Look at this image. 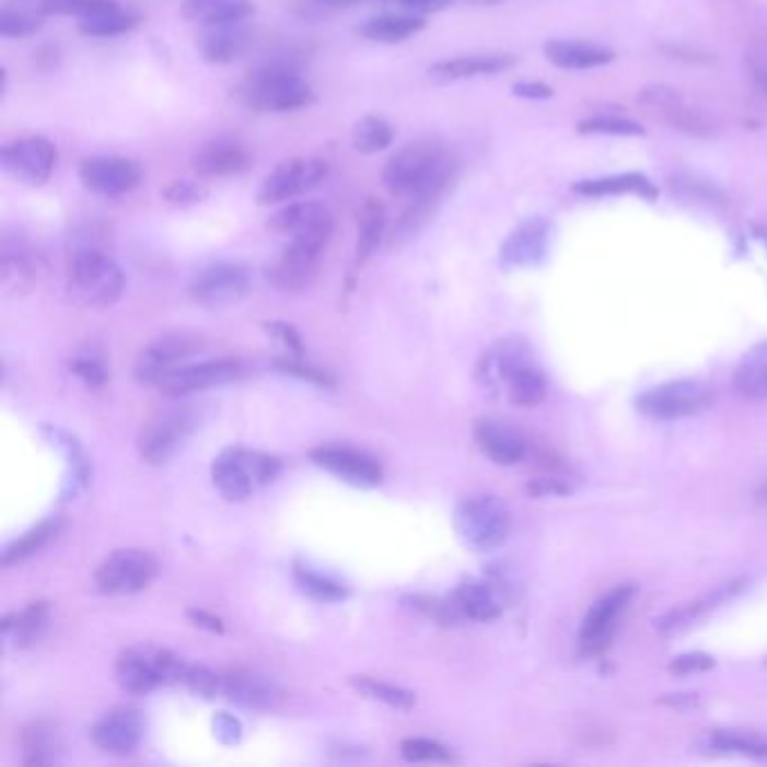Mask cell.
Instances as JSON below:
<instances>
[{"instance_id":"obj_51","label":"cell","mask_w":767,"mask_h":767,"mask_svg":"<svg viewBox=\"0 0 767 767\" xmlns=\"http://www.w3.org/2000/svg\"><path fill=\"white\" fill-rule=\"evenodd\" d=\"M277 368L281 372H287V374H293V376H300L304 381H311L315 385H325V387L334 385V381L325 372H317L313 368H304L302 362H295V360H277Z\"/></svg>"},{"instance_id":"obj_12","label":"cell","mask_w":767,"mask_h":767,"mask_svg":"<svg viewBox=\"0 0 767 767\" xmlns=\"http://www.w3.org/2000/svg\"><path fill=\"white\" fill-rule=\"evenodd\" d=\"M79 181L93 194L125 196L142 183V167L125 155H95L79 167Z\"/></svg>"},{"instance_id":"obj_55","label":"cell","mask_w":767,"mask_h":767,"mask_svg":"<svg viewBox=\"0 0 767 767\" xmlns=\"http://www.w3.org/2000/svg\"><path fill=\"white\" fill-rule=\"evenodd\" d=\"M513 95L524 97V100H549L554 93L549 86L538 84V82H520L513 86Z\"/></svg>"},{"instance_id":"obj_60","label":"cell","mask_w":767,"mask_h":767,"mask_svg":"<svg viewBox=\"0 0 767 767\" xmlns=\"http://www.w3.org/2000/svg\"><path fill=\"white\" fill-rule=\"evenodd\" d=\"M749 63H752V72H754V79L758 82V86L763 91H767V55L752 57Z\"/></svg>"},{"instance_id":"obj_7","label":"cell","mask_w":767,"mask_h":767,"mask_svg":"<svg viewBox=\"0 0 767 767\" xmlns=\"http://www.w3.org/2000/svg\"><path fill=\"white\" fill-rule=\"evenodd\" d=\"M196 428V412L189 406L167 408L155 412L138 437V449L142 460L153 466L167 464L187 441Z\"/></svg>"},{"instance_id":"obj_37","label":"cell","mask_w":767,"mask_h":767,"mask_svg":"<svg viewBox=\"0 0 767 767\" xmlns=\"http://www.w3.org/2000/svg\"><path fill=\"white\" fill-rule=\"evenodd\" d=\"M574 191L583 196H619V194H639L643 198L658 196V189L643 174H624V176L583 181L574 185Z\"/></svg>"},{"instance_id":"obj_18","label":"cell","mask_w":767,"mask_h":767,"mask_svg":"<svg viewBox=\"0 0 767 767\" xmlns=\"http://www.w3.org/2000/svg\"><path fill=\"white\" fill-rule=\"evenodd\" d=\"M239 376H241L239 362L208 360V362H198V365H181L172 370L167 376L160 379L155 387L167 396H185L191 392L225 385Z\"/></svg>"},{"instance_id":"obj_14","label":"cell","mask_w":767,"mask_h":767,"mask_svg":"<svg viewBox=\"0 0 767 767\" xmlns=\"http://www.w3.org/2000/svg\"><path fill=\"white\" fill-rule=\"evenodd\" d=\"M632 596V588L630 585H617L615 590H611L605 596H601L588 613V617L583 619L581 626V649L588 655H599L605 649H608L615 632H617V624L619 617L624 615L626 605Z\"/></svg>"},{"instance_id":"obj_44","label":"cell","mask_w":767,"mask_h":767,"mask_svg":"<svg viewBox=\"0 0 767 767\" xmlns=\"http://www.w3.org/2000/svg\"><path fill=\"white\" fill-rule=\"evenodd\" d=\"M117 0H46L42 5L48 16H72V19H91L111 10H117Z\"/></svg>"},{"instance_id":"obj_47","label":"cell","mask_w":767,"mask_h":767,"mask_svg":"<svg viewBox=\"0 0 767 767\" xmlns=\"http://www.w3.org/2000/svg\"><path fill=\"white\" fill-rule=\"evenodd\" d=\"M208 194H210L208 187L204 183H196V181H174L163 189L165 204L172 208H181V210L204 204Z\"/></svg>"},{"instance_id":"obj_42","label":"cell","mask_w":767,"mask_h":767,"mask_svg":"<svg viewBox=\"0 0 767 767\" xmlns=\"http://www.w3.org/2000/svg\"><path fill=\"white\" fill-rule=\"evenodd\" d=\"M44 30V12L5 5L0 10V36L3 38H27Z\"/></svg>"},{"instance_id":"obj_2","label":"cell","mask_w":767,"mask_h":767,"mask_svg":"<svg viewBox=\"0 0 767 767\" xmlns=\"http://www.w3.org/2000/svg\"><path fill=\"white\" fill-rule=\"evenodd\" d=\"M241 97L257 113H293L313 104L315 93L293 57L262 61L246 79Z\"/></svg>"},{"instance_id":"obj_39","label":"cell","mask_w":767,"mask_h":767,"mask_svg":"<svg viewBox=\"0 0 767 767\" xmlns=\"http://www.w3.org/2000/svg\"><path fill=\"white\" fill-rule=\"evenodd\" d=\"M353 149L362 155H374L385 151L394 142V127L385 117L365 115L360 117L351 131Z\"/></svg>"},{"instance_id":"obj_22","label":"cell","mask_w":767,"mask_h":767,"mask_svg":"<svg viewBox=\"0 0 767 767\" xmlns=\"http://www.w3.org/2000/svg\"><path fill=\"white\" fill-rule=\"evenodd\" d=\"M198 342L187 336H165L155 340L151 347H147L136 365V376L142 383L158 385L160 379L167 376L172 370H176L181 362L189 356H194Z\"/></svg>"},{"instance_id":"obj_28","label":"cell","mask_w":767,"mask_h":767,"mask_svg":"<svg viewBox=\"0 0 767 767\" xmlns=\"http://www.w3.org/2000/svg\"><path fill=\"white\" fill-rule=\"evenodd\" d=\"M0 272H3L5 291L23 293L36 279V259L32 248L19 236L3 239V255H0Z\"/></svg>"},{"instance_id":"obj_45","label":"cell","mask_w":767,"mask_h":767,"mask_svg":"<svg viewBox=\"0 0 767 767\" xmlns=\"http://www.w3.org/2000/svg\"><path fill=\"white\" fill-rule=\"evenodd\" d=\"M295 581H298L300 590L315 601H342L349 594V590L342 583L334 581L332 577L317 574L309 568H302V565H298L295 568Z\"/></svg>"},{"instance_id":"obj_52","label":"cell","mask_w":767,"mask_h":767,"mask_svg":"<svg viewBox=\"0 0 767 767\" xmlns=\"http://www.w3.org/2000/svg\"><path fill=\"white\" fill-rule=\"evenodd\" d=\"M716 745L720 749H736L741 754H749V756H767V745H760L756 741H749V739H743V736H727V734H720L716 736Z\"/></svg>"},{"instance_id":"obj_36","label":"cell","mask_w":767,"mask_h":767,"mask_svg":"<svg viewBox=\"0 0 767 767\" xmlns=\"http://www.w3.org/2000/svg\"><path fill=\"white\" fill-rule=\"evenodd\" d=\"M455 605L462 617L473 621H493L500 617V601L484 583H464L455 592Z\"/></svg>"},{"instance_id":"obj_54","label":"cell","mask_w":767,"mask_h":767,"mask_svg":"<svg viewBox=\"0 0 767 767\" xmlns=\"http://www.w3.org/2000/svg\"><path fill=\"white\" fill-rule=\"evenodd\" d=\"M396 3L415 14H432L451 8L455 0H396Z\"/></svg>"},{"instance_id":"obj_43","label":"cell","mask_w":767,"mask_h":767,"mask_svg":"<svg viewBox=\"0 0 767 767\" xmlns=\"http://www.w3.org/2000/svg\"><path fill=\"white\" fill-rule=\"evenodd\" d=\"M59 530V520H44L42 524H36L32 532H27L23 538L14 541L12 545H8V549L3 551V565H14L19 560H25L27 556H32L34 551L42 549Z\"/></svg>"},{"instance_id":"obj_26","label":"cell","mask_w":767,"mask_h":767,"mask_svg":"<svg viewBox=\"0 0 767 767\" xmlns=\"http://www.w3.org/2000/svg\"><path fill=\"white\" fill-rule=\"evenodd\" d=\"M515 66L513 55H468L457 59L437 61L428 68V74L437 82H462L481 74H498Z\"/></svg>"},{"instance_id":"obj_30","label":"cell","mask_w":767,"mask_h":767,"mask_svg":"<svg viewBox=\"0 0 767 767\" xmlns=\"http://www.w3.org/2000/svg\"><path fill=\"white\" fill-rule=\"evenodd\" d=\"M639 102L643 106H649L653 108L655 113H662L669 123L677 129H684V131H702L707 129V125L702 123V119L684 106L682 97L677 91L669 89V86H649V89H643L639 93Z\"/></svg>"},{"instance_id":"obj_41","label":"cell","mask_w":767,"mask_h":767,"mask_svg":"<svg viewBox=\"0 0 767 767\" xmlns=\"http://www.w3.org/2000/svg\"><path fill=\"white\" fill-rule=\"evenodd\" d=\"M351 684H353V689L360 692L362 696H368V698L379 700V702H385L387 707H394V709L408 711L417 702L412 692L400 689V686H394V684H387V682H381V679H372L368 675L351 677Z\"/></svg>"},{"instance_id":"obj_6","label":"cell","mask_w":767,"mask_h":767,"mask_svg":"<svg viewBox=\"0 0 767 767\" xmlns=\"http://www.w3.org/2000/svg\"><path fill=\"white\" fill-rule=\"evenodd\" d=\"M329 178V163L322 158H291L279 163L259 185L257 204L279 206L311 194Z\"/></svg>"},{"instance_id":"obj_9","label":"cell","mask_w":767,"mask_h":767,"mask_svg":"<svg viewBox=\"0 0 767 767\" xmlns=\"http://www.w3.org/2000/svg\"><path fill=\"white\" fill-rule=\"evenodd\" d=\"M327 246L329 244H325V241L315 239H291L287 251L268 266V284L281 293H300L309 289L317 277Z\"/></svg>"},{"instance_id":"obj_48","label":"cell","mask_w":767,"mask_h":767,"mask_svg":"<svg viewBox=\"0 0 767 767\" xmlns=\"http://www.w3.org/2000/svg\"><path fill=\"white\" fill-rule=\"evenodd\" d=\"M400 754L410 763H449L453 760L451 752L428 739H408L400 743Z\"/></svg>"},{"instance_id":"obj_58","label":"cell","mask_w":767,"mask_h":767,"mask_svg":"<svg viewBox=\"0 0 767 767\" xmlns=\"http://www.w3.org/2000/svg\"><path fill=\"white\" fill-rule=\"evenodd\" d=\"M189 617H191V621H194L196 626H200V628H208V630H212V632H223L221 619H217V617H212V615H208V613H204V611H189Z\"/></svg>"},{"instance_id":"obj_56","label":"cell","mask_w":767,"mask_h":767,"mask_svg":"<svg viewBox=\"0 0 767 767\" xmlns=\"http://www.w3.org/2000/svg\"><path fill=\"white\" fill-rule=\"evenodd\" d=\"M214 727H217V734H219V739H223V741H228V743H234V741H239V734H241V724L232 718V716H228V713H221V716H217V720H214Z\"/></svg>"},{"instance_id":"obj_32","label":"cell","mask_w":767,"mask_h":767,"mask_svg":"<svg viewBox=\"0 0 767 767\" xmlns=\"http://www.w3.org/2000/svg\"><path fill=\"white\" fill-rule=\"evenodd\" d=\"M21 743H23V756H25V765L30 767H42V765H53L59 760L61 749H63V741L61 734L57 730V724L53 722H32L30 727H25L21 734Z\"/></svg>"},{"instance_id":"obj_34","label":"cell","mask_w":767,"mask_h":767,"mask_svg":"<svg viewBox=\"0 0 767 767\" xmlns=\"http://www.w3.org/2000/svg\"><path fill=\"white\" fill-rule=\"evenodd\" d=\"M387 232V210L376 198H368L358 210V241H356V262L365 264Z\"/></svg>"},{"instance_id":"obj_23","label":"cell","mask_w":767,"mask_h":767,"mask_svg":"<svg viewBox=\"0 0 767 767\" xmlns=\"http://www.w3.org/2000/svg\"><path fill=\"white\" fill-rule=\"evenodd\" d=\"M253 44L251 30L244 23L206 27L198 36V53L208 63L228 66L244 57Z\"/></svg>"},{"instance_id":"obj_59","label":"cell","mask_w":767,"mask_h":767,"mask_svg":"<svg viewBox=\"0 0 767 767\" xmlns=\"http://www.w3.org/2000/svg\"><path fill=\"white\" fill-rule=\"evenodd\" d=\"M711 666V660L705 658V655H686V658H679L673 669L677 671H692V669H709Z\"/></svg>"},{"instance_id":"obj_4","label":"cell","mask_w":767,"mask_h":767,"mask_svg":"<svg viewBox=\"0 0 767 767\" xmlns=\"http://www.w3.org/2000/svg\"><path fill=\"white\" fill-rule=\"evenodd\" d=\"M72 293L91 306H111L125 293L127 279L108 255L86 248L77 251L68 264Z\"/></svg>"},{"instance_id":"obj_38","label":"cell","mask_w":767,"mask_h":767,"mask_svg":"<svg viewBox=\"0 0 767 767\" xmlns=\"http://www.w3.org/2000/svg\"><path fill=\"white\" fill-rule=\"evenodd\" d=\"M504 381L509 383V398L520 408L538 406L547 394L545 376L536 368L527 365V362L515 365Z\"/></svg>"},{"instance_id":"obj_15","label":"cell","mask_w":767,"mask_h":767,"mask_svg":"<svg viewBox=\"0 0 767 767\" xmlns=\"http://www.w3.org/2000/svg\"><path fill=\"white\" fill-rule=\"evenodd\" d=\"M253 167V155L244 142L234 138H214L200 144L191 155V170L198 178H232Z\"/></svg>"},{"instance_id":"obj_17","label":"cell","mask_w":767,"mask_h":767,"mask_svg":"<svg viewBox=\"0 0 767 767\" xmlns=\"http://www.w3.org/2000/svg\"><path fill=\"white\" fill-rule=\"evenodd\" d=\"M311 460L336 477L353 484V487L370 489L381 484L383 466L372 455L347 449V446H322L311 453Z\"/></svg>"},{"instance_id":"obj_5","label":"cell","mask_w":767,"mask_h":767,"mask_svg":"<svg viewBox=\"0 0 767 767\" xmlns=\"http://www.w3.org/2000/svg\"><path fill=\"white\" fill-rule=\"evenodd\" d=\"M455 527L468 547L489 551L507 541L511 515L498 498L477 496L460 504L455 513Z\"/></svg>"},{"instance_id":"obj_35","label":"cell","mask_w":767,"mask_h":767,"mask_svg":"<svg viewBox=\"0 0 767 767\" xmlns=\"http://www.w3.org/2000/svg\"><path fill=\"white\" fill-rule=\"evenodd\" d=\"M734 387L745 398H767V340L745 353L734 374Z\"/></svg>"},{"instance_id":"obj_3","label":"cell","mask_w":767,"mask_h":767,"mask_svg":"<svg viewBox=\"0 0 767 767\" xmlns=\"http://www.w3.org/2000/svg\"><path fill=\"white\" fill-rule=\"evenodd\" d=\"M279 470L281 462L277 457L246 449H228L214 460L212 479L225 500L239 502L264 489Z\"/></svg>"},{"instance_id":"obj_10","label":"cell","mask_w":767,"mask_h":767,"mask_svg":"<svg viewBox=\"0 0 767 767\" xmlns=\"http://www.w3.org/2000/svg\"><path fill=\"white\" fill-rule=\"evenodd\" d=\"M158 562L142 549H117L102 560L95 572V585L102 594H136L151 585Z\"/></svg>"},{"instance_id":"obj_29","label":"cell","mask_w":767,"mask_h":767,"mask_svg":"<svg viewBox=\"0 0 767 767\" xmlns=\"http://www.w3.org/2000/svg\"><path fill=\"white\" fill-rule=\"evenodd\" d=\"M545 57L562 70H590L611 63L615 53L585 42H560V38H556V42L545 46Z\"/></svg>"},{"instance_id":"obj_11","label":"cell","mask_w":767,"mask_h":767,"mask_svg":"<svg viewBox=\"0 0 767 767\" xmlns=\"http://www.w3.org/2000/svg\"><path fill=\"white\" fill-rule=\"evenodd\" d=\"M59 163V151L53 140L44 136H27L8 142L0 149V165L5 174L25 183L44 185L50 181Z\"/></svg>"},{"instance_id":"obj_21","label":"cell","mask_w":767,"mask_h":767,"mask_svg":"<svg viewBox=\"0 0 767 767\" xmlns=\"http://www.w3.org/2000/svg\"><path fill=\"white\" fill-rule=\"evenodd\" d=\"M140 739L142 718L136 709H113L93 727L95 745L115 756L133 754L140 745Z\"/></svg>"},{"instance_id":"obj_25","label":"cell","mask_w":767,"mask_h":767,"mask_svg":"<svg viewBox=\"0 0 767 767\" xmlns=\"http://www.w3.org/2000/svg\"><path fill=\"white\" fill-rule=\"evenodd\" d=\"M255 12L253 0H185L183 3V16L204 30L246 23Z\"/></svg>"},{"instance_id":"obj_33","label":"cell","mask_w":767,"mask_h":767,"mask_svg":"<svg viewBox=\"0 0 767 767\" xmlns=\"http://www.w3.org/2000/svg\"><path fill=\"white\" fill-rule=\"evenodd\" d=\"M426 27L423 16L419 14H381L370 19L365 25L360 27V34L374 44H403L408 38L417 36Z\"/></svg>"},{"instance_id":"obj_40","label":"cell","mask_w":767,"mask_h":767,"mask_svg":"<svg viewBox=\"0 0 767 767\" xmlns=\"http://www.w3.org/2000/svg\"><path fill=\"white\" fill-rule=\"evenodd\" d=\"M140 21H142L140 14H136L131 10L117 8V10H111V12H104V14L79 21L77 27H79V32L86 34V36L113 38V36H123V34L133 32L140 25Z\"/></svg>"},{"instance_id":"obj_62","label":"cell","mask_w":767,"mask_h":767,"mask_svg":"<svg viewBox=\"0 0 767 767\" xmlns=\"http://www.w3.org/2000/svg\"><path fill=\"white\" fill-rule=\"evenodd\" d=\"M19 3H25V0H19ZM46 3V0H38V8H42Z\"/></svg>"},{"instance_id":"obj_19","label":"cell","mask_w":767,"mask_h":767,"mask_svg":"<svg viewBox=\"0 0 767 767\" xmlns=\"http://www.w3.org/2000/svg\"><path fill=\"white\" fill-rule=\"evenodd\" d=\"M221 696L234 705L257 709V711L277 709L281 698H284V694H281V689L270 677L248 669H236V671L223 673Z\"/></svg>"},{"instance_id":"obj_46","label":"cell","mask_w":767,"mask_h":767,"mask_svg":"<svg viewBox=\"0 0 767 767\" xmlns=\"http://www.w3.org/2000/svg\"><path fill=\"white\" fill-rule=\"evenodd\" d=\"M579 133H592V136H643V129L637 123H630L626 117L617 115H596L590 119H583L579 125Z\"/></svg>"},{"instance_id":"obj_13","label":"cell","mask_w":767,"mask_h":767,"mask_svg":"<svg viewBox=\"0 0 767 767\" xmlns=\"http://www.w3.org/2000/svg\"><path fill=\"white\" fill-rule=\"evenodd\" d=\"M251 289V268L239 262H219L200 270L191 281L194 300L223 306L244 298Z\"/></svg>"},{"instance_id":"obj_57","label":"cell","mask_w":767,"mask_h":767,"mask_svg":"<svg viewBox=\"0 0 767 767\" xmlns=\"http://www.w3.org/2000/svg\"><path fill=\"white\" fill-rule=\"evenodd\" d=\"M362 3H370V0H311V5L319 12H340V10H351Z\"/></svg>"},{"instance_id":"obj_31","label":"cell","mask_w":767,"mask_h":767,"mask_svg":"<svg viewBox=\"0 0 767 767\" xmlns=\"http://www.w3.org/2000/svg\"><path fill=\"white\" fill-rule=\"evenodd\" d=\"M50 621V605L46 601L30 603L23 613L10 615L3 621L5 639L14 641L16 649H30V646L44 639Z\"/></svg>"},{"instance_id":"obj_50","label":"cell","mask_w":767,"mask_h":767,"mask_svg":"<svg viewBox=\"0 0 767 767\" xmlns=\"http://www.w3.org/2000/svg\"><path fill=\"white\" fill-rule=\"evenodd\" d=\"M72 372L79 379H82L86 385H91V387H102L106 383V379H108L106 365L95 356H79V358H74Z\"/></svg>"},{"instance_id":"obj_53","label":"cell","mask_w":767,"mask_h":767,"mask_svg":"<svg viewBox=\"0 0 767 767\" xmlns=\"http://www.w3.org/2000/svg\"><path fill=\"white\" fill-rule=\"evenodd\" d=\"M266 329H268L275 338H279L281 342H284V345L289 347V351H295L298 356H302V351H304L302 340H300L298 332H295L291 325H287V322H268Z\"/></svg>"},{"instance_id":"obj_20","label":"cell","mask_w":767,"mask_h":767,"mask_svg":"<svg viewBox=\"0 0 767 767\" xmlns=\"http://www.w3.org/2000/svg\"><path fill=\"white\" fill-rule=\"evenodd\" d=\"M551 239V225L545 219L520 223L502 244L500 264L504 268H527L545 259Z\"/></svg>"},{"instance_id":"obj_27","label":"cell","mask_w":767,"mask_h":767,"mask_svg":"<svg viewBox=\"0 0 767 767\" xmlns=\"http://www.w3.org/2000/svg\"><path fill=\"white\" fill-rule=\"evenodd\" d=\"M115 675L125 692L138 694V696H144L153 692L155 686L163 684V679H160L158 662H155V651L153 653L136 651V649L125 651L115 662Z\"/></svg>"},{"instance_id":"obj_49","label":"cell","mask_w":767,"mask_h":767,"mask_svg":"<svg viewBox=\"0 0 767 767\" xmlns=\"http://www.w3.org/2000/svg\"><path fill=\"white\" fill-rule=\"evenodd\" d=\"M221 679L223 675L206 669V666H187V675H185V682L189 689L198 696H206V698H214V696H221Z\"/></svg>"},{"instance_id":"obj_1","label":"cell","mask_w":767,"mask_h":767,"mask_svg":"<svg viewBox=\"0 0 767 767\" xmlns=\"http://www.w3.org/2000/svg\"><path fill=\"white\" fill-rule=\"evenodd\" d=\"M460 176L453 153L434 138H421L398 149L383 170V185L398 198L443 200Z\"/></svg>"},{"instance_id":"obj_8","label":"cell","mask_w":767,"mask_h":767,"mask_svg":"<svg viewBox=\"0 0 767 767\" xmlns=\"http://www.w3.org/2000/svg\"><path fill=\"white\" fill-rule=\"evenodd\" d=\"M711 400V390L700 381H671L651 387L637 398V408L658 421H675L702 412Z\"/></svg>"},{"instance_id":"obj_24","label":"cell","mask_w":767,"mask_h":767,"mask_svg":"<svg viewBox=\"0 0 767 767\" xmlns=\"http://www.w3.org/2000/svg\"><path fill=\"white\" fill-rule=\"evenodd\" d=\"M473 434L479 451L500 466H513L527 453L522 434L500 421H479L475 423Z\"/></svg>"},{"instance_id":"obj_61","label":"cell","mask_w":767,"mask_h":767,"mask_svg":"<svg viewBox=\"0 0 767 767\" xmlns=\"http://www.w3.org/2000/svg\"><path fill=\"white\" fill-rule=\"evenodd\" d=\"M756 502L758 504H765L767 507V479L760 484L758 491H756Z\"/></svg>"},{"instance_id":"obj_16","label":"cell","mask_w":767,"mask_h":767,"mask_svg":"<svg viewBox=\"0 0 767 767\" xmlns=\"http://www.w3.org/2000/svg\"><path fill=\"white\" fill-rule=\"evenodd\" d=\"M270 230L289 234L291 239H315L329 244L334 234V214L317 200H295L275 212L268 221Z\"/></svg>"}]
</instances>
